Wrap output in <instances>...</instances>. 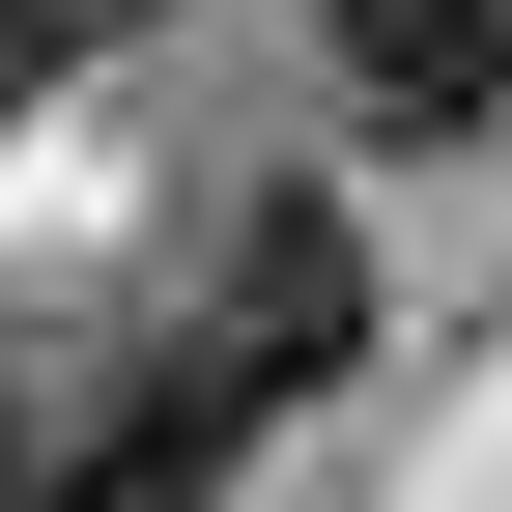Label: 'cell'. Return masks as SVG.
I'll list each match as a JSON object with an SVG mask.
<instances>
[{
    "label": "cell",
    "mask_w": 512,
    "mask_h": 512,
    "mask_svg": "<svg viewBox=\"0 0 512 512\" xmlns=\"http://www.w3.org/2000/svg\"><path fill=\"white\" fill-rule=\"evenodd\" d=\"M171 370H200L228 427L342 399V370H370V228L313 200V171H256V200H200V285H171Z\"/></svg>",
    "instance_id": "6da1fadb"
},
{
    "label": "cell",
    "mask_w": 512,
    "mask_h": 512,
    "mask_svg": "<svg viewBox=\"0 0 512 512\" xmlns=\"http://www.w3.org/2000/svg\"><path fill=\"white\" fill-rule=\"evenodd\" d=\"M313 57H342L370 143H484L512 114V0H313Z\"/></svg>",
    "instance_id": "3957f363"
},
{
    "label": "cell",
    "mask_w": 512,
    "mask_h": 512,
    "mask_svg": "<svg viewBox=\"0 0 512 512\" xmlns=\"http://www.w3.org/2000/svg\"><path fill=\"white\" fill-rule=\"evenodd\" d=\"M228 456H256V427H228L171 342H86V370L0 399V512H228Z\"/></svg>",
    "instance_id": "7a4b0ae2"
}]
</instances>
